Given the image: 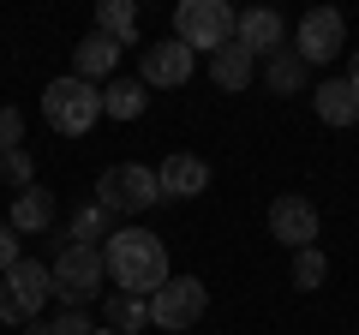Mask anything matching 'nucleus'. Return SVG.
Masks as SVG:
<instances>
[{"label":"nucleus","instance_id":"1","mask_svg":"<svg viewBox=\"0 0 359 335\" xmlns=\"http://www.w3.org/2000/svg\"><path fill=\"white\" fill-rule=\"evenodd\" d=\"M102 264L120 294H138V299H150L168 282V245L150 228H114V240L102 245Z\"/></svg>","mask_w":359,"mask_h":335},{"label":"nucleus","instance_id":"2","mask_svg":"<svg viewBox=\"0 0 359 335\" xmlns=\"http://www.w3.org/2000/svg\"><path fill=\"white\" fill-rule=\"evenodd\" d=\"M42 120H48L60 138H84L96 120H102V90L84 84V78H54L48 90H42Z\"/></svg>","mask_w":359,"mask_h":335},{"label":"nucleus","instance_id":"3","mask_svg":"<svg viewBox=\"0 0 359 335\" xmlns=\"http://www.w3.org/2000/svg\"><path fill=\"white\" fill-rule=\"evenodd\" d=\"M48 275H54V299H66V311H84L90 299L102 294L108 264H102V252H96V245H72V240H66L60 258L48 264Z\"/></svg>","mask_w":359,"mask_h":335},{"label":"nucleus","instance_id":"4","mask_svg":"<svg viewBox=\"0 0 359 335\" xmlns=\"http://www.w3.org/2000/svg\"><path fill=\"white\" fill-rule=\"evenodd\" d=\"M96 204H102L108 216H144V210H156V204H162L156 168H144V162L102 168V180H96Z\"/></svg>","mask_w":359,"mask_h":335},{"label":"nucleus","instance_id":"5","mask_svg":"<svg viewBox=\"0 0 359 335\" xmlns=\"http://www.w3.org/2000/svg\"><path fill=\"white\" fill-rule=\"evenodd\" d=\"M233 25H240V13H228V0H180L174 13V36L186 48H210V54L233 42Z\"/></svg>","mask_w":359,"mask_h":335},{"label":"nucleus","instance_id":"6","mask_svg":"<svg viewBox=\"0 0 359 335\" xmlns=\"http://www.w3.org/2000/svg\"><path fill=\"white\" fill-rule=\"evenodd\" d=\"M204 311H210V294H204L198 275H168V282L150 294V323H156V329H168V335L192 329Z\"/></svg>","mask_w":359,"mask_h":335},{"label":"nucleus","instance_id":"7","mask_svg":"<svg viewBox=\"0 0 359 335\" xmlns=\"http://www.w3.org/2000/svg\"><path fill=\"white\" fill-rule=\"evenodd\" d=\"M341 48H347V18L335 13V6H311V13L299 18L294 54H299L306 66H318V60H335Z\"/></svg>","mask_w":359,"mask_h":335},{"label":"nucleus","instance_id":"8","mask_svg":"<svg viewBox=\"0 0 359 335\" xmlns=\"http://www.w3.org/2000/svg\"><path fill=\"white\" fill-rule=\"evenodd\" d=\"M318 204H311V198H299V192H287V198H276V204H269V233H276V240L282 245H294V252H306L311 240H318Z\"/></svg>","mask_w":359,"mask_h":335},{"label":"nucleus","instance_id":"9","mask_svg":"<svg viewBox=\"0 0 359 335\" xmlns=\"http://www.w3.org/2000/svg\"><path fill=\"white\" fill-rule=\"evenodd\" d=\"M0 294L13 299L18 311H25L30 323H36V311L48 306V294H54V275H48V264H36V258H18L13 270H6V287Z\"/></svg>","mask_w":359,"mask_h":335},{"label":"nucleus","instance_id":"10","mask_svg":"<svg viewBox=\"0 0 359 335\" xmlns=\"http://www.w3.org/2000/svg\"><path fill=\"white\" fill-rule=\"evenodd\" d=\"M186 78H192V48H186L180 36L144 48V90H180Z\"/></svg>","mask_w":359,"mask_h":335},{"label":"nucleus","instance_id":"11","mask_svg":"<svg viewBox=\"0 0 359 335\" xmlns=\"http://www.w3.org/2000/svg\"><path fill=\"white\" fill-rule=\"evenodd\" d=\"M282 36H287V25H282L276 6H252V13H240V25H233V42H240L252 60H257V54L269 60V54L282 48Z\"/></svg>","mask_w":359,"mask_h":335},{"label":"nucleus","instance_id":"12","mask_svg":"<svg viewBox=\"0 0 359 335\" xmlns=\"http://www.w3.org/2000/svg\"><path fill=\"white\" fill-rule=\"evenodd\" d=\"M156 186H162V198H174V204H180V198H198L210 186V162H204V156L174 150L162 168H156Z\"/></svg>","mask_w":359,"mask_h":335},{"label":"nucleus","instance_id":"13","mask_svg":"<svg viewBox=\"0 0 359 335\" xmlns=\"http://www.w3.org/2000/svg\"><path fill=\"white\" fill-rule=\"evenodd\" d=\"M114 66H120V42H114V36H102V30H90V36L72 48V78H84V84L108 78Z\"/></svg>","mask_w":359,"mask_h":335},{"label":"nucleus","instance_id":"14","mask_svg":"<svg viewBox=\"0 0 359 335\" xmlns=\"http://www.w3.org/2000/svg\"><path fill=\"white\" fill-rule=\"evenodd\" d=\"M311 102H318V120H323V126H359V96H353L347 78H323Z\"/></svg>","mask_w":359,"mask_h":335},{"label":"nucleus","instance_id":"15","mask_svg":"<svg viewBox=\"0 0 359 335\" xmlns=\"http://www.w3.org/2000/svg\"><path fill=\"white\" fill-rule=\"evenodd\" d=\"M6 221H13L18 233H48L54 228V192L48 186H25V192L13 198V216Z\"/></svg>","mask_w":359,"mask_h":335},{"label":"nucleus","instance_id":"16","mask_svg":"<svg viewBox=\"0 0 359 335\" xmlns=\"http://www.w3.org/2000/svg\"><path fill=\"white\" fill-rule=\"evenodd\" d=\"M306 78H311V66L299 60L294 48H276V54L264 60V84H269L276 96H299V90H306Z\"/></svg>","mask_w":359,"mask_h":335},{"label":"nucleus","instance_id":"17","mask_svg":"<svg viewBox=\"0 0 359 335\" xmlns=\"http://www.w3.org/2000/svg\"><path fill=\"white\" fill-rule=\"evenodd\" d=\"M150 108V90H144V78H114L102 90V114L108 120H138Z\"/></svg>","mask_w":359,"mask_h":335},{"label":"nucleus","instance_id":"18","mask_svg":"<svg viewBox=\"0 0 359 335\" xmlns=\"http://www.w3.org/2000/svg\"><path fill=\"white\" fill-rule=\"evenodd\" d=\"M252 66H257V60L240 48V42H228V48L210 54V78H216L222 90H245V84H252Z\"/></svg>","mask_w":359,"mask_h":335},{"label":"nucleus","instance_id":"19","mask_svg":"<svg viewBox=\"0 0 359 335\" xmlns=\"http://www.w3.org/2000/svg\"><path fill=\"white\" fill-rule=\"evenodd\" d=\"M96 30L114 36L120 48H132V42H138V6H132V0H102V6H96Z\"/></svg>","mask_w":359,"mask_h":335},{"label":"nucleus","instance_id":"20","mask_svg":"<svg viewBox=\"0 0 359 335\" xmlns=\"http://www.w3.org/2000/svg\"><path fill=\"white\" fill-rule=\"evenodd\" d=\"M66 240H72V245H96V252H102V245L114 240V216H108L102 204H84L72 216V228H66Z\"/></svg>","mask_w":359,"mask_h":335},{"label":"nucleus","instance_id":"21","mask_svg":"<svg viewBox=\"0 0 359 335\" xmlns=\"http://www.w3.org/2000/svg\"><path fill=\"white\" fill-rule=\"evenodd\" d=\"M144 323H150V299H138V294H108V329H120V335H138Z\"/></svg>","mask_w":359,"mask_h":335},{"label":"nucleus","instance_id":"22","mask_svg":"<svg viewBox=\"0 0 359 335\" xmlns=\"http://www.w3.org/2000/svg\"><path fill=\"white\" fill-rule=\"evenodd\" d=\"M323 275H330V258H323L318 245H306V252H294V287H323Z\"/></svg>","mask_w":359,"mask_h":335},{"label":"nucleus","instance_id":"23","mask_svg":"<svg viewBox=\"0 0 359 335\" xmlns=\"http://www.w3.org/2000/svg\"><path fill=\"white\" fill-rule=\"evenodd\" d=\"M25 150V114L18 108H0V156Z\"/></svg>","mask_w":359,"mask_h":335},{"label":"nucleus","instance_id":"24","mask_svg":"<svg viewBox=\"0 0 359 335\" xmlns=\"http://www.w3.org/2000/svg\"><path fill=\"white\" fill-rule=\"evenodd\" d=\"M0 174H6V186H18V192H25V186H36V168H30V156H25V150L0 156Z\"/></svg>","mask_w":359,"mask_h":335},{"label":"nucleus","instance_id":"25","mask_svg":"<svg viewBox=\"0 0 359 335\" xmlns=\"http://www.w3.org/2000/svg\"><path fill=\"white\" fill-rule=\"evenodd\" d=\"M18 258H25V252H18V228H13V221H0V270H13Z\"/></svg>","mask_w":359,"mask_h":335},{"label":"nucleus","instance_id":"26","mask_svg":"<svg viewBox=\"0 0 359 335\" xmlns=\"http://www.w3.org/2000/svg\"><path fill=\"white\" fill-rule=\"evenodd\" d=\"M54 329H60V335H90V317H84V311H60Z\"/></svg>","mask_w":359,"mask_h":335},{"label":"nucleus","instance_id":"27","mask_svg":"<svg viewBox=\"0 0 359 335\" xmlns=\"http://www.w3.org/2000/svg\"><path fill=\"white\" fill-rule=\"evenodd\" d=\"M347 84H353V96H359V48H353V66H347Z\"/></svg>","mask_w":359,"mask_h":335},{"label":"nucleus","instance_id":"28","mask_svg":"<svg viewBox=\"0 0 359 335\" xmlns=\"http://www.w3.org/2000/svg\"><path fill=\"white\" fill-rule=\"evenodd\" d=\"M30 335H60V329H54V323H30Z\"/></svg>","mask_w":359,"mask_h":335},{"label":"nucleus","instance_id":"29","mask_svg":"<svg viewBox=\"0 0 359 335\" xmlns=\"http://www.w3.org/2000/svg\"><path fill=\"white\" fill-rule=\"evenodd\" d=\"M90 335H120V329H90Z\"/></svg>","mask_w":359,"mask_h":335},{"label":"nucleus","instance_id":"30","mask_svg":"<svg viewBox=\"0 0 359 335\" xmlns=\"http://www.w3.org/2000/svg\"><path fill=\"white\" fill-rule=\"evenodd\" d=\"M0 180H6V174H0Z\"/></svg>","mask_w":359,"mask_h":335}]
</instances>
